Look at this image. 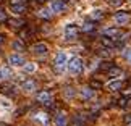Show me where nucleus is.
Segmentation results:
<instances>
[{
	"label": "nucleus",
	"instance_id": "nucleus-1",
	"mask_svg": "<svg viewBox=\"0 0 131 126\" xmlns=\"http://www.w3.org/2000/svg\"><path fill=\"white\" fill-rule=\"evenodd\" d=\"M67 70L70 71V74H73V76H76V74H79L83 71V60L79 57H73L68 60L67 63Z\"/></svg>",
	"mask_w": 131,
	"mask_h": 126
},
{
	"label": "nucleus",
	"instance_id": "nucleus-2",
	"mask_svg": "<svg viewBox=\"0 0 131 126\" xmlns=\"http://www.w3.org/2000/svg\"><path fill=\"white\" fill-rule=\"evenodd\" d=\"M53 63H55V68H57L58 71H63V70L67 68V63H68V55H67V52H58L57 55H55Z\"/></svg>",
	"mask_w": 131,
	"mask_h": 126
},
{
	"label": "nucleus",
	"instance_id": "nucleus-3",
	"mask_svg": "<svg viewBox=\"0 0 131 126\" xmlns=\"http://www.w3.org/2000/svg\"><path fill=\"white\" fill-rule=\"evenodd\" d=\"M32 53L34 55H39V57H44V55L49 53V45L44 44V42H39V44H34L32 45Z\"/></svg>",
	"mask_w": 131,
	"mask_h": 126
},
{
	"label": "nucleus",
	"instance_id": "nucleus-4",
	"mask_svg": "<svg viewBox=\"0 0 131 126\" xmlns=\"http://www.w3.org/2000/svg\"><path fill=\"white\" fill-rule=\"evenodd\" d=\"M49 8L52 10V13H63L65 10H67V3H65L63 0H53Z\"/></svg>",
	"mask_w": 131,
	"mask_h": 126
},
{
	"label": "nucleus",
	"instance_id": "nucleus-5",
	"mask_svg": "<svg viewBox=\"0 0 131 126\" xmlns=\"http://www.w3.org/2000/svg\"><path fill=\"white\" fill-rule=\"evenodd\" d=\"M78 31L79 29H78V26L74 23H68L67 28H65V37L67 39H74L78 36Z\"/></svg>",
	"mask_w": 131,
	"mask_h": 126
},
{
	"label": "nucleus",
	"instance_id": "nucleus-6",
	"mask_svg": "<svg viewBox=\"0 0 131 126\" xmlns=\"http://www.w3.org/2000/svg\"><path fill=\"white\" fill-rule=\"evenodd\" d=\"M122 34V31H120L118 28H105L102 29V36L104 37H110V39H118V36Z\"/></svg>",
	"mask_w": 131,
	"mask_h": 126
},
{
	"label": "nucleus",
	"instance_id": "nucleus-7",
	"mask_svg": "<svg viewBox=\"0 0 131 126\" xmlns=\"http://www.w3.org/2000/svg\"><path fill=\"white\" fill-rule=\"evenodd\" d=\"M8 62L12 63V66H23L24 63V58H23V55H18V53H12L8 57Z\"/></svg>",
	"mask_w": 131,
	"mask_h": 126
},
{
	"label": "nucleus",
	"instance_id": "nucleus-8",
	"mask_svg": "<svg viewBox=\"0 0 131 126\" xmlns=\"http://www.w3.org/2000/svg\"><path fill=\"white\" fill-rule=\"evenodd\" d=\"M37 102L49 105L50 102H52V92H49V90H42V92H39L37 94Z\"/></svg>",
	"mask_w": 131,
	"mask_h": 126
},
{
	"label": "nucleus",
	"instance_id": "nucleus-9",
	"mask_svg": "<svg viewBox=\"0 0 131 126\" xmlns=\"http://www.w3.org/2000/svg\"><path fill=\"white\" fill-rule=\"evenodd\" d=\"M55 126H67L68 123V117H67V113L65 112H58L57 115H55Z\"/></svg>",
	"mask_w": 131,
	"mask_h": 126
},
{
	"label": "nucleus",
	"instance_id": "nucleus-10",
	"mask_svg": "<svg viewBox=\"0 0 131 126\" xmlns=\"http://www.w3.org/2000/svg\"><path fill=\"white\" fill-rule=\"evenodd\" d=\"M34 121H37L41 126H49V115L47 113H36L34 115Z\"/></svg>",
	"mask_w": 131,
	"mask_h": 126
},
{
	"label": "nucleus",
	"instance_id": "nucleus-11",
	"mask_svg": "<svg viewBox=\"0 0 131 126\" xmlns=\"http://www.w3.org/2000/svg\"><path fill=\"white\" fill-rule=\"evenodd\" d=\"M36 86H37V83L34 81V79H26V81H23L21 89L26 90V92H32V90L36 89Z\"/></svg>",
	"mask_w": 131,
	"mask_h": 126
},
{
	"label": "nucleus",
	"instance_id": "nucleus-12",
	"mask_svg": "<svg viewBox=\"0 0 131 126\" xmlns=\"http://www.w3.org/2000/svg\"><path fill=\"white\" fill-rule=\"evenodd\" d=\"M113 19H115V23H117V24H126L131 18H129L128 13H117Z\"/></svg>",
	"mask_w": 131,
	"mask_h": 126
},
{
	"label": "nucleus",
	"instance_id": "nucleus-13",
	"mask_svg": "<svg viewBox=\"0 0 131 126\" xmlns=\"http://www.w3.org/2000/svg\"><path fill=\"white\" fill-rule=\"evenodd\" d=\"M79 95H81V99L89 100V99L94 97V89H92V87H83L81 92H79Z\"/></svg>",
	"mask_w": 131,
	"mask_h": 126
},
{
	"label": "nucleus",
	"instance_id": "nucleus-14",
	"mask_svg": "<svg viewBox=\"0 0 131 126\" xmlns=\"http://www.w3.org/2000/svg\"><path fill=\"white\" fill-rule=\"evenodd\" d=\"M12 108H13V105H12V102H10L8 99L0 97V112H10Z\"/></svg>",
	"mask_w": 131,
	"mask_h": 126
},
{
	"label": "nucleus",
	"instance_id": "nucleus-15",
	"mask_svg": "<svg viewBox=\"0 0 131 126\" xmlns=\"http://www.w3.org/2000/svg\"><path fill=\"white\" fill-rule=\"evenodd\" d=\"M122 86H123L122 79H113V81H108L107 83V89H110V90H118V89H122Z\"/></svg>",
	"mask_w": 131,
	"mask_h": 126
},
{
	"label": "nucleus",
	"instance_id": "nucleus-16",
	"mask_svg": "<svg viewBox=\"0 0 131 126\" xmlns=\"http://www.w3.org/2000/svg\"><path fill=\"white\" fill-rule=\"evenodd\" d=\"M10 10H12V13H15V15H21V13H24L26 7H24V3H21V5H12Z\"/></svg>",
	"mask_w": 131,
	"mask_h": 126
},
{
	"label": "nucleus",
	"instance_id": "nucleus-17",
	"mask_svg": "<svg viewBox=\"0 0 131 126\" xmlns=\"http://www.w3.org/2000/svg\"><path fill=\"white\" fill-rule=\"evenodd\" d=\"M23 71L28 73V74L34 73V71H36V65H34V63H24L23 65Z\"/></svg>",
	"mask_w": 131,
	"mask_h": 126
},
{
	"label": "nucleus",
	"instance_id": "nucleus-18",
	"mask_svg": "<svg viewBox=\"0 0 131 126\" xmlns=\"http://www.w3.org/2000/svg\"><path fill=\"white\" fill-rule=\"evenodd\" d=\"M39 16L50 19V18L53 16V13H52V10H50V8H44V10H41V12H39Z\"/></svg>",
	"mask_w": 131,
	"mask_h": 126
},
{
	"label": "nucleus",
	"instance_id": "nucleus-19",
	"mask_svg": "<svg viewBox=\"0 0 131 126\" xmlns=\"http://www.w3.org/2000/svg\"><path fill=\"white\" fill-rule=\"evenodd\" d=\"M108 76H123V71L120 68H108Z\"/></svg>",
	"mask_w": 131,
	"mask_h": 126
},
{
	"label": "nucleus",
	"instance_id": "nucleus-20",
	"mask_svg": "<svg viewBox=\"0 0 131 126\" xmlns=\"http://www.w3.org/2000/svg\"><path fill=\"white\" fill-rule=\"evenodd\" d=\"M12 47H13V50H18V52H21V50L24 49V44H23L21 41H13Z\"/></svg>",
	"mask_w": 131,
	"mask_h": 126
},
{
	"label": "nucleus",
	"instance_id": "nucleus-21",
	"mask_svg": "<svg viewBox=\"0 0 131 126\" xmlns=\"http://www.w3.org/2000/svg\"><path fill=\"white\" fill-rule=\"evenodd\" d=\"M91 15H92L94 19H100V18L104 16V12L100 8H95V10H92V13H91Z\"/></svg>",
	"mask_w": 131,
	"mask_h": 126
},
{
	"label": "nucleus",
	"instance_id": "nucleus-22",
	"mask_svg": "<svg viewBox=\"0 0 131 126\" xmlns=\"http://www.w3.org/2000/svg\"><path fill=\"white\" fill-rule=\"evenodd\" d=\"M0 71H2V76H3V78H12V70H10L8 66L0 68Z\"/></svg>",
	"mask_w": 131,
	"mask_h": 126
},
{
	"label": "nucleus",
	"instance_id": "nucleus-23",
	"mask_svg": "<svg viewBox=\"0 0 131 126\" xmlns=\"http://www.w3.org/2000/svg\"><path fill=\"white\" fill-rule=\"evenodd\" d=\"M100 42H102V45H105V47H115V44L112 39H107V37H102L100 39Z\"/></svg>",
	"mask_w": 131,
	"mask_h": 126
},
{
	"label": "nucleus",
	"instance_id": "nucleus-24",
	"mask_svg": "<svg viewBox=\"0 0 131 126\" xmlns=\"http://www.w3.org/2000/svg\"><path fill=\"white\" fill-rule=\"evenodd\" d=\"M74 94H76V92L73 90V87H67V90H65V97H67V99H73Z\"/></svg>",
	"mask_w": 131,
	"mask_h": 126
},
{
	"label": "nucleus",
	"instance_id": "nucleus-25",
	"mask_svg": "<svg viewBox=\"0 0 131 126\" xmlns=\"http://www.w3.org/2000/svg\"><path fill=\"white\" fill-rule=\"evenodd\" d=\"M10 23H12V26H15V28H21L23 26V21H19V19H18V21H16V19H12Z\"/></svg>",
	"mask_w": 131,
	"mask_h": 126
},
{
	"label": "nucleus",
	"instance_id": "nucleus-26",
	"mask_svg": "<svg viewBox=\"0 0 131 126\" xmlns=\"http://www.w3.org/2000/svg\"><path fill=\"white\" fill-rule=\"evenodd\" d=\"M122 2H123V0H108V3L112 5V7H120Z\"/></svg>",
	"mask_w": 131,
	"mask_h": 126
},
{
	"label": "nucleus",
	"instance_id": "nucleus-27",
	"mask_svg": "<svg viewBox=\"0 0 131 126\" xmlns=\"http://www.w3.org/2000/svg\"><path fill=\"white\" fill-rule=\"evenodd\" d=\"M91 28H92V23H91V21H86L83 24V31H89Z\"/></svg>",
	"mask_w": 131,
	"mask_h": 126
},
{
	"label": "nucleus",
	"instance_id": "nucleus-28",
	"mask_svg": "<svg viewBox=\"0 0 131 126\" xmlns=\"http://www.w3.org/2000/svg\"><path fill=\"white\" fill-rule=\"evenodd\" d=\"M91 86H92V87H102V83H100V81H95V79H92V81H91Z\"/></svg>",
	"mask_w": 131,
	"mask_h": 126
},
{
	"label": "nucleus",
	"instance_id": "nucleus-29",
	"mask_svg": "<svg viewBox=\"0 0 131 126\" xmlns=\"http://www.w3.org/2000/svg\"><path fill=\"white\" fill-rule=\"evenodd\" d=\"M125 124H126V126H131V113H128L126 117H125Z\"/></svg>",
	"mask_w": 131,
	"mask_h": 126
},
{
	"label": "nucleus",
	"instance_id": "nucleus-30",
	"mask_svg": "<svg viewBox=\"0 0 131 126\" xmlns=\"http://www.w3.org/2000/svg\"><path fill=\"white\" fill-rule=\"evenodd\" d=\"M21 3H24V0H10V7L12 5H21Z\"/></svg>",
	"mask_w": 131,
	"mask_h": 126
},
{
	"label": "nucleus",
	"instance_id": "nucleus-31",
	"mask_svg": "<svg viewBox=\"0 0 131 126\" xmlns=\"http://www.w3.org/2000/svg\"><path fill=\"white\" fill-rule=\"evenodd\" d=\"M7 19V15L3 13V10H0V21H5Z\"/></svg>",
	"mask_w": 131,
	"mask_h": 126
},
{
	"label": "nucleus",
	"instance_id": "nucleus-32",
	"mask_svg": "<svg viewBox=\"0 0 131 126\" xmlns=\"http://www.w3.org/2000/svg\"><path fill=\"white\" fill-rule=\"evenodd\" d=\"M3 41H5V36H2V34H0V45L3 44Z\"/></svg>",
	"mask_w": 131,
	"mask_h": 126
},
{
	"label": "nucleus",
	"instance_id": "nucleus-33",
	"mask_svg": "<svg viewBox=\"0 0 131 126\" xmlns=\"http://www.w3.org/2000/svg\"><path fill=\"white\" fill-rule=\"evenodd\" d=\"M2 78H3V76H2V71H0V79H2Z\"/></svg>",
	"mask_w": 131,
	"mask_h": 126
},
{
	"label": "nucleus",
	"instance_id": "nucleus-34",
	"mask_svg": "<svg viewBox=\"0 0 131 126\" xmlns=\"http://www.w3.org/2000/svg\"><path fill=\"white\" fill-rule=\"evenodd\" d=\"M37 2H45V0H37Z\"/></svg>",
	"mask_w": 131,
	"mask_h": 126
},
{
	"label": "nucleus",
	"instance_id": "nucleus-35",
	"mask_svg": "<svg viewBox=\"0 0 131 126\" xmlns=\"http://www.w3.org/2000/svg\"><path fill=\"white\" fill-rule=\"evenodd\" d=\"M129 62H131V55H129Z\"/></svg>",
	"mask_w": 131,
	"mask_h": 126
}]
</instances>
